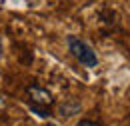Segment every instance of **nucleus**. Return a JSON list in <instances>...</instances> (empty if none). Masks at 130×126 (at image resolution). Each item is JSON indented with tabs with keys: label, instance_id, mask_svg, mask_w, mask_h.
Listing matches in <instances>:
<instances>
[{
	"label": "nucleus",
	"instance_id": "1",
	"mask_svg": "<svg viewBox=\"0 0 130 126\" xmlns=\"http://www.w3.org/2000/svg\"><path fill=\"white\" fill-rule=\"evenodd\" d=\"M66 46L70 50V54H72L82 66H86V68H96L98 66L96 52L92 50V46H90L86 40H82L78 36L70 34V36H66Z\"/></svg>",
	"mask_w": 130,
	"mask_h": 126
},
{
	"label": "nucleus",
	"instance_id": "2",
	"mask_svg": "<svg viewBox=\"0 0 130 126\" xmlns=\"http://www.w3.org/2000/svg\"><path fill=\"white\" fill-rule=\"evenodd\" d=\"M26 92H28V96H30V100H32L34 106H52V104H54V96H52V92L46 90V88L28 86Z\"/></svg>",
	"mask_w": 130,
	"mask_h": 126
},
{
	"label": "nucleus",
	"instance_id": "3",
	"mask_svg": "<svg viewBox=\"0 0 130 126\" xmlns=\"http://www.w3.org/2000/svg\"><path fill=\"white\" fill-rule=\"evenodd\" d=\"M80 108H82V104L76 100V98H66L62 104H58V114H60L62 118H70V116L78 114Z\"/></svg>",
	"mask_w": 130,
	"mask_h": 126
},
{
	"label": "nucleus",
	"instance_id": "4",
	"mask_svg": "<svg viewBox=\"0 0 130 126\" xmlns=\"http://www.w3.org/2000/svg\"><path fill=\"white\" fill-rule=\"evenodd\" d=\"M76 126H96V124H94V122H90V120H80Z\"/></svg>",
	"mask_w": 130,
	"mask_h": 126
},
{
	"label": "nucleus",
	"instance_id": "5",
	"mask_svg": "<svg viewBox=\"0 0 130 126\" xmlns=\"http://www.w3.org/2000/svg\"><path fill=\"white\" fill-rule=\"evenodd\" d=\"M2 56H4V44H2V38H0V60H2Z\"/></svg>",
	"mask_w": 130,
	"mask_h": 126
},
{
	"label": "nucleus",
	"instance_id": "6",
	"mask_svg": "<svg viewBox=\"0 0 130 126\" xmlns=\"http://www.w3.org/2000/svg\"><path fill=\"white\" fill-rule=\"evenodd\" d=\"M2 106H4V98L0 96V108H2Z\"/></svg>",
	"mask_w": 130,
	"mask_h": 126
},
{
	"label": "nucleus",
	"instance_id": "7",
	"mask_svg": "<svg viewBox=\"0 0 130 126\" xmlns=\"http://www.w3.org/2000/svg\"><path fill=\"white\" fill-rule=\"evenodd\" d=\"M50 126H54V124H50Z\"/></svg>",
	"mask_w": 130,
	"mask_h": 126
}]
</instances>
